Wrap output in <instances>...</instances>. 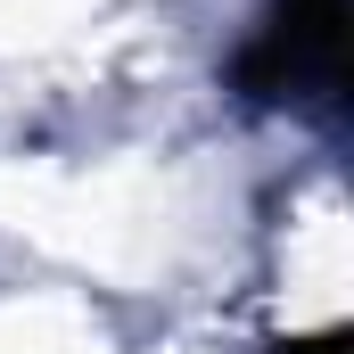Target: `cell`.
<instances>
[{
	"mask_svg": "<svg viewBox=\"0 0 354 354\" xmlns=\"http://www.w3.org/2000/svg\"><path fill=\"white\" fill-rule=\"evenodd\" d=\"M346 83V0H272L239 50L248 99H330Z\"/></svg>",
	"mask_w": 354,
	"mask_h": 354,
	"instance_id": "1",
	"label": "cell"
},
{
	"mask_svg": "<svg viewBox=\"0 0 354 354\" xmlns=\"http://www.w3.org/2000/svg\"><path fill=\"white\" fill-rule=\"evenodd\" d=\"M297 354H346V346H338V338H313V346H297Z\"/></svg>",
	"mask_w": 354,
	"mask_h": 354,
	"instance_id": "2",
	"label": "cell"
}]
</instances>
